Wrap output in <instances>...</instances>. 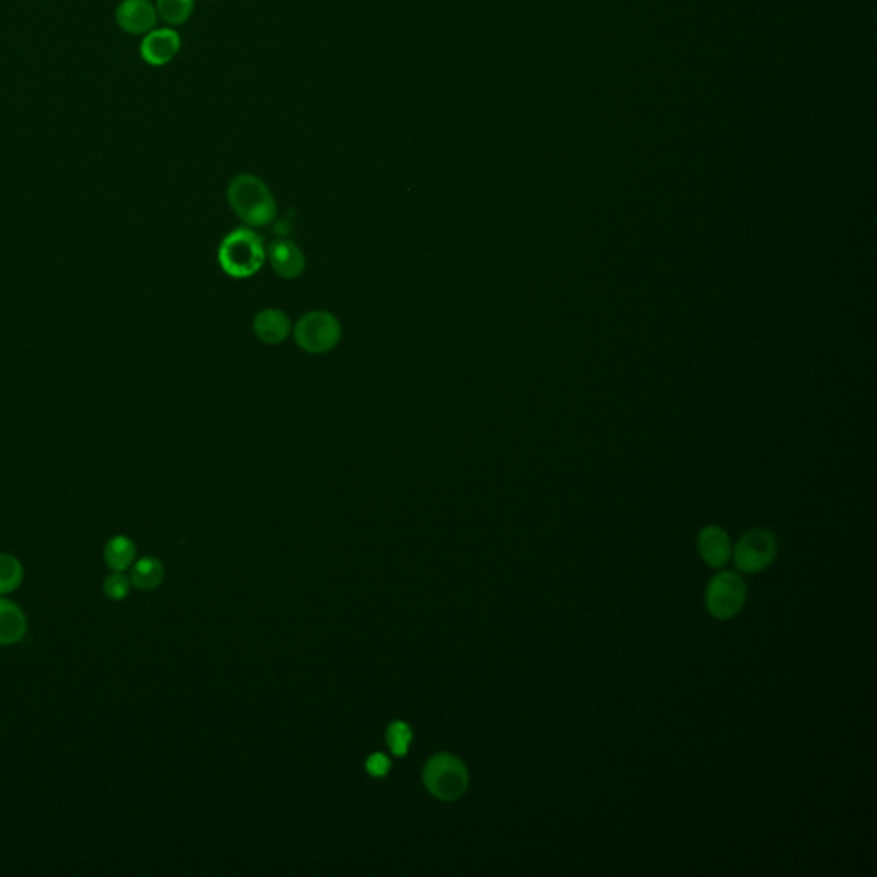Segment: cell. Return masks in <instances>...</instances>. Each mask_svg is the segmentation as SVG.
<instances>
[{
    "instance_id": "8992f818",
    "label": "cell",
    "mask_w": 877,
    "mask_h": 877,
    "mask_svg": "<svg viewBox=\"0 0 877 877\" xmlns=\"http://www.w3.org/2000/svg\"><path fill=\"white\" fill-rule=\"evenodd\" d=\"M778 554V542L775 533L764 528L747 531L742 535L735 547L732 557L740 573L758 574L773 564Z\"/></svg>"
},
{
    "instance_id": "9a60e30c",
    "label": "cell",
    "mask_w": 877,
    "mask_h": 877,
    "mask_svg": "<svg viewBox=\"0 0 877 877\" xmlns=\"http://www.w3.org/2000/svg\"><path fill=\"white\" fill-rule=\"evenodd\" d=\"M158 18H162L170 28H177L191 19L196 0H156Z\"/></svg>"
},
{
    "instance_id": "8fae6325",
    "label": "cell",
    "mask_w": 877,
    "mask_h": 877,
    "mask_svg": "<svg viewBox=\"0 0 877 877\" xmlns=\"http://www.w3.org/2000/svg\"><path fill=\"white\" fill-rule=\"evenodd\" d=\"M292 329V319L281 309H263L252 321L254 335L266 345H280L292 335Z\"/></svg>"
},
{
    "instance_id": "30bf717a",
    "label": "cell",
    "mask_w": 877,
    "mask_h": 877,
    "mask_svg": "<svg viewBox=\"0 0 877 877\" xmlns=\"http://www.w3.org/2000/svg\"><path fill=\"white\" fill-rule=\"evenodd\" d=\"M699 557L706 566L722 569L732 559V543L722 526H704L698 537Z\"/></svg>"
},
{
    "instance_id": "ac0fdd59",
    "label": "cell",
    "mask_w": 877,
    "mask_h": 877,
    "mask_svg": "<svg viewBox=\"0 0 877 877\" xmlns=\"http://www.w3.org/2000/svg\"><path fill=\"white\" fill-rule=\"evenodd\" d=\"M131 586V578H127L126 574L117 573V571H112V573L108 574L107 578L103 579L105 595L110 600H115V602L126 600L129 597V593H131Z\"/></svg>"
},
{
    "instance_id": "e0dca14e",
    "label": "cell",
    "mask_w": 877,
    "mask_h": 877,
    "mask_svg": "<svg viewBox=\"0 0 877 877\" xmlns=\"http://www.w3.org/2000/svg\"><path fill=\"white\" fill-rule=\"evenodd\" d=\"M413 732L410 725L405 722H393L388 727V732H386V740H388L389 749L393 752L394 756H398V758H403L408 754V749H410V744H412Z\"/></svg>"
},
{
    "instance_id": "5bb4252c",
    "label": "cell",
    "mask_w": 877,
    "mask_h": 877,
    "mask_svg": "<svg viewBox=\"0 0 877 877\" xmlns=\"http://www.w3.org/2000/svg\"><path fill=\"white\" fill-rule=\"evenodd\" d=\"M165 567L155 557H141L132 564L131 583L141 591H153L162 585Z\"/></svg>"
},
{
    "instance_id": "3957f363",
    "label": "cell",
    "mask_w": 877,
    "mask_h": 877,
    "mask_svg": "<svg viewBox=\"0 0 877 877\" xmlns=\"http://www.w3.org/2000/svg\"><path fill=\"white\" fill-rule=\"evenodd\" d=\"M292 336L297 347L305 353L324 355L340 345L343 328L333 312L311 311L297 319Z\"/></svg>"
},
{
    "instance_id": "52a82bcc",
    "label": "cell",
    "mask_w": 877,
    "mask_h": 877,
    "mask_svg": "<svg viewBox=\"0 0 877 877\" xmlns=\"http://www.w3.org/2000/svg\"><path fill=\"white\" fill-rule=\"evenodd\" d=\"M182 38L174 28H155L146 33L139 45L141 59L151 67H162L170 64L179 55Z\"/></svg>"
},
{
    "instance_id": "7a4b0ae2",
    "label": "cell",
    "mask_w": 877,
    "mask_h": 877,
    "mask_svg": "<svg viewBox=\"0 0 877 877\" xmlns=\"http://www.w3.org/2000/svg\"><path fill=\"white\" fill-rule=\"evenodd\" d=\"M266 263V245L254 228L240 227L225 235L218 247L221 271L235 280L257 275Z\"/></svg>"
},
{
    "instance_id": "4fadbf2b",
    "label": "cell",
    "mask_w": 877,
    "mask_h": 877,
    "mask_svg": "<svg viewBox=\"0 0 877 877\" xmlns=\"http://www.w3.org/2000/svg\"><path fill=\"white\" fill-rule=\"evenodd\" d=\"M136 555H138V549L131 538L126 537V535H115L105 545L103 561L110 571L124 573L136 562Z\"/></svg>"
},
{
    "instance_id": "9c48e42d",
    "label": "cell",
    "mask_w": 877,
    "mask_h": 877,
    "mask_svg": "<svg viewBox=\"0 0 877 877\" xmlns=\"http://www.w3.org/2000/svg\"><path fill=\"white\" fill-rule=\"evenodd\" d=\"M266 259L276 275L283 280H295L304 275L305 254L299 245L288 239H276L266 249Z\"/></svg>"
},
{
    "instance_id": "277c9868",
    "label": "cell",
    "mask_w": 877,
    "mask_h": 877,
    "mask_svg": "<svg viewBox=\"0 0 877 877\" xmlns=\"http://www.w3.org/2000/svg\"><path fill=\"white\" fill-rule=\"evenodd\" d=\"M424 783L430 794L439 800H458L470 785L465 763L453 754H436L424 768Z\"/></svg>"
},
{
    "instance_id": "d6986e66",
    "label": "cell",
    "mask_w": 877,
    "mask_h": 877,
    "mask_svg": "<svg viewBox=\"0 0 877 877\" xmlns=\"http://www.w3.org/2000/svg\"><path fill=\"white\" fill-rule=\"evenodd\" d=\"M365 770L369 773L370 776H374V778H382V776H386L391 770V761H389L388 756L386 754H382V752H374L372 756H369V759L365 761Z\"/></svg>"
},
{
    "instance_id": "ba28073f",
    "label": "cell",
    "mask_w": 877,
    "mask_h": 877,
    "mask_svg": "<svg viewBox=\"0 0 877 877\" xmlns=\"http://www.w3.org/2000/svg\"><path fill=\"white\" fill-rule=\"evenodd\" d=\"M115 21L129 35H146L155 30L158 12L151 0H122L115 11Z\"/></svg>"
},
{
    "instance_id": "2e32d148",
    "label": "cell",
    "mask_w": 877,
    "mask_h": 877,
    "mask_svg": "<svg viewBox=\"0 0 877 877\" xmlns=\"http://www.w3.org/2000/svg\"><path fill=\"white\" fill-rule=\"evenodd\" d=\"M24 579L23 562L16 555L0 552V597L18 590Z\"/></svg>"
},
{
    "instance_id": "7c38bea8",
    "label": "cell",
    "mask_w": 877,
    "mask_h": 877,
    "mask_svg": "<svg viewBox=\"0 0 877 877\" xmlns=\"http://www.w3.org/2000/svg\"><path fill=\"white\" fill-rule=\"evenodd\" d=\"M28 631V617L18 603L0 597V646L16 645Z\"/></svg>"
},
{
    "instance_id": "6da1fadb",
    "label": "cell",
    "mask_w": 877,
    "mask_h": 877,
    "mask_svg": "<svg viewBox=\"0 0 877 877\" xmlns=\"http://www.w3.org/2000/svg\"><path fill=\"white\" fill-rule=\"evenodd\" d=\"M227 201L245 227L263 228L278 216V203L268 184L257 175H235L227 185Z\"/></svg>"
},
{
    "instance_id": "5b68a950",
    "label": "cell",
    "mask_w": 877,
    "mask_h": 877,
    "mask_svg": "<svg viewBox=\"0 0 877 877\" xmlns=\"http://www.w3.org/2000/svg\"><path fill=\"white\" fill-rule=\"evenodd\" d=\"M747 600V585L735 571H722L710 579L704 590V605L716 621H732L742 612Z\"/></svg>"
}]
</instances>
